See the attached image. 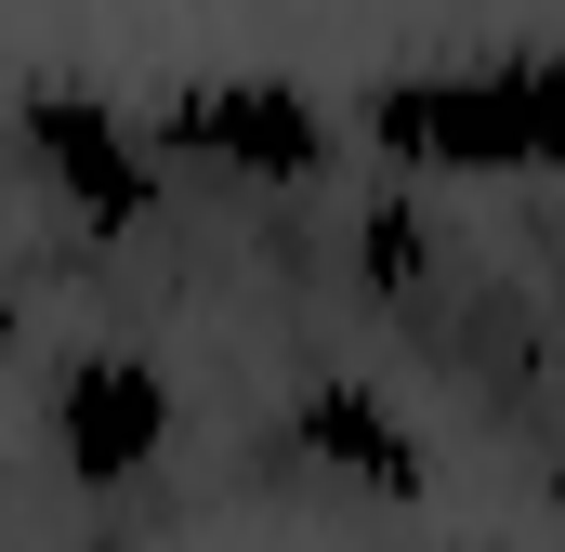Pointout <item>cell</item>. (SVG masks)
<instances>
[{
	"mask_svg": "<svg viewBox=\"0 0 565 552\" xmlns=\"http://www.w3.org/2000/svg\"><path fill=\"white\" fill-rule=\"evenodd\" d=\"M355 145L422 184H513L565 171V53H473V66H395L355 93Z\"/></svg>",
	"mask_w": 565,
	"mask_h": 552,
	"instance_id": "6da1fadb",
	"label": "cell"
},
{
	"mask_svg": "<svg viewBox=\"0 0 565 552\" xmlns=\"http://www.w3.org/2000/svg\"><path fill=\"white\" fill-rule=\"evenodd\" d=\"M342 106H316L302 79L277 66H198L184 93H158L145 106V145L158 158H184V171H237V184H316L329 158H342Z\"/></svg>",
	"mask_w": 565,
	"mask_h": 552,
	"instance_id": "7a4b0ae2",
	"label": "cell"
},
{
	"mask_svg": "<svg viewBox=\"0 0 565 552\" xmlns=\"http://www.w3.org/2000/svg\"><path fill=\"white\" fill-rule=\"evenodd\" d=\"M13 132L40 158V184L79 211V237H132L145 211H158V145H145L132 106H106V93H79V79H26Z\"/></svg>",
	"mask_w": 565,
	"mask_h": 552,
	"instance_id": "3957f363",
	"label": "cell"
},
{
	"mask_svg": "<svg viewBox=\"0 0 565 552\" xmlns=\"http://www.w3.org/2000/svg\"><path fill=\"white\" fill-rule=\"evenodd\" d=\"M158 447H171L158 355H66L53 369V460L79 487H132V474H158Z\"/></svg>",
	"mask_w": 565,
	"mask_h": 552,
	"instance_id": "277c9868",
	"label": "cell"
},
{
	"mask_svg": "<svg viewBox=\"0 0 565 552\" xmlns=\"http://www.w3.org/2000/svg\"><path fill=\"white\" fill-rule=\"evenodd\" d=\"M289 434H302V460H316V474H342V487H369V500H422V487H434L422 434L382 408V382H302Z\"/></svg>",
	"mask_w": 565,
	"mask_h": 552,
	"instance_id": "5b68a950",
	"label": "cell"
},
{
	"mask_svg": "<svg viewBox=\"0 0 565 552\" xmlns=\"http://www.w3.org/2000/svg\"><path fill=\"white\" fill-rule=\"evenodd\" d=\"M355 264H369V289H422V211L369 198V211H355Z\"/></svg>",
	"mask_w": 565,
	"mask_h": 552,
	"instance_id": "8992f818",
	"label": "cell"
},
{
	"mask_svg": "<svg viewBox=\"0 0 565 552\" xmlns=\"http://www.w3.org/2000/svg\"><path fill=\"white\" fill-rule=\"evenodd\" d=\"M0 342H13V302H0Z\"/></svg>",
	"mask_w": 565,
	"mask_h": 552,
	"instance_id": "52a82bcc",
	"label": "cell"
}]
</instances>
